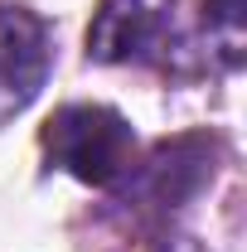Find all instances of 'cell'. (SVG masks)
Segmentation results:
<instances>
[{
    "label": "cell",
    "instance_id": "cell-1",
    "mask_svg": "<svg viewBox=\"0 0 247 252\" xmlns=\"http://www.w3.org/2000/svg\"><path fill=\"white\" fill-rule=\"evenodd\" d=\"M39 141H44V156H49L54 170H63L78 185H93V189H117L141 160L131 122L117 107H102V102L59 107L44 122Z\"/></svg>",
    "mask_w": 247,
    "mask_h": 252
},
{
    "label": "cell",
    "instance_id": "cell-4",
    "mask_svg": "<svg viewBox=\"0 0 247 252\" xmlns=\"http://www.w3.org/2000/svg\"><path fill=\"white\" fill-rule=\"evenodd\" d=\"M209 175H214V151H209V141L189 136V141H175V146H160L151 160H136V170H131L117 189H126L122 204L136 199V214H170V209H180Z\"/></svg>",
    "mask_w": 247,
    "mask_h": 252
},
{
    "label": "cell",
    "instance_id": "cell-6",
    "mask_svg": "<svg viewBox=\"0 0 247 252\" xmlns=\"http://www.w3.org/2000/svg\"><path fill=\"white\" fill-rule=\"evenodd\" d=\"M151 252H209V248H204L194 233H160L151 243Z\"/></svg>",
    "mask_w": 247,
    "mask_h": 252
},
{
    "label": "cell",
    "instance_id": "cell-3",
    "mask_svg": "<svg viewBox=\"0 0 247 252\" xmlns=\"http://www.w3.org/2000/svg\"><path fill=\"white\" fill-rule=\"evenodd\" d=\"M49 25L25 5H0V126L20 117L49 83Z\"/></svg>",
    "mask_w": 247,
    "mask_h": 252
},
{
    "label": "cell",
    "instance_id": "cell-5",
    "mask_svg": "<svg viewBox=\"0 0 247 252\" xmlns=\"http://www.w3.org/2000/svg\"><path fill=\"white\" fill-rule=\"evenodd\" d=\"M199 49L209 68L233 73L247 59V0H199Z\"/></svg>",
    "mask_w": 247,
    "mask_h": 252
},
{
    "label": "cell",
    "instance_id": "cell-2",
    "mask_svg": "<svg viewBox=\"0 0 247 252\" xmlns=\"http://www.w3.org/2000/svg\"><path fill=\"white\" fill-rule=\"evenodd\" d=\"M175 34V0H102L88 25L93 63H146Z\"/></svg>",
    "mask_w": 247,
    "mask_h": 252
}]
</instances>
